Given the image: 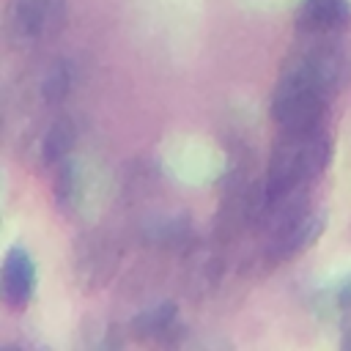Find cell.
Wrapping results in <instances>:
<instances>
[{"label":"cell","mask_w":351,"mask_h":351,"mask_svg":"<svg viewBox=\"0 0 351 351\" xmlns=\"http://www.w3.org/2000/svg\"><path fill=\"white\" fill-rule=\"evenodd\" d=\"M329 159L332 140L326 137L324 126L310 132H280L263 176L266 195H288L307 189L326 170Z\"/></svg>","instance_id":"1"},{"label":"cell","mask_w":351,"mask_h":351,"mask_svg":"<svg viewBox=\"0 0 351 351\" xmlns=\"http://www.w3.org/2000/svg\"><path fill=\"white\" fill-rule=\"evenodd\" d=\"M69 22V0H8L5 41L14 49H38L55 41Z\"/></svg>","instance_id":"2"},{"label":"cell","mask_w":351,"mask_h":351,"mask_svg":"<svg viewBox=\"0 0 351 351\" xmlns=\"http://www.w3.org/2000/svg\"><path fill=\"white\" fill-rule=\"evenodd\" d=\"M329 93L310 85L307 80L282 71L277 77L274 93H271V118L280 126V132H310L324 126Z\"/></svg>","instance_id":"3"},{"label":"cell","mask_w":351,"mask_h":351,"mask_svg":"<svg viewBox=\"0 0 351 351\" xmlns=\"http://www.w3.org/2000/svg\"><path fill=\"white\" fill-rule=\"evenodd\" d=\"M71 261H74V280L80 282V288L93 291L115 277L121 266V244L112 233L93 228L74 241Z\"/></svg>","instance_id":"4"},{"label":"cell","mask_w":351,"mask_h":351,"mask_svg":"<svg viewBox=\"0 0 351 351\" xmlns=\"http://www.w3.org/2000/svg\"><path fill=\"white\" fill-rule=\"evenodd\" d=\"M324 228H326V214L307 208L304 214L293 217L291 222H285L282 228L269 233V241L263 247V258L269 263H285V261L302 255L304 250H310L321 239Z\"/></svg>","instance_id":"5"},{"label":"cell","mask_w":351,"mask_h":351,"mask_svg":"<svg viewBox=\"0 0 351 351\" xmlns=\"http://www.w3.org/2000/svg\"><path fill=\"white\" fill-rule=\"evenodd\" d=\"M0 293H3V302L11 310L27 307V302L36 293V263H33V255L22 244L8 247L5 258H3Z\"/></svg>","instance_id":"6"},{"label":"cell","mask_w":351,"mask_h":351,"mask_svg":"<svg viewBox=\"0 0 351 351\" xmlns=\"http://www.w3.org/2000/svg\"><path fill=\"white\" fill-rule=\"evenodd\" d=\"M351 22L348 0H302L296 8V27L304 36L337 33Z\"/></svg>","instance_id":"7"},{"label":"cell","mask_w":351,"mask_h":351,"mask_svg":"<svg viewBox=\"0 0 351 351\" xmlns=\"http://www.w3.org/2000/svg\"><path fill=\"white\" fill-rule=\"evenodd\" d=\"M140 239L156 250H186L192 239V222L186 214H154L143 219Z\"/></svg>","instance_id":"8"},{"label":"cell","mask_w":351,"mask_h":351,"mask_svg":"<svg viewBox=\"0 0 351 351\" xmlns=\"http://www.w3.org/2000/svg\"><path fill=\"white\" fill-rule=\"evenodd\" d=\"M178 329H181L178 304L170 302V299L140 310L129 321V335L137 337V340H170V337H176Z\"/></svg>","instance_id":"9"},{"label":"cell","mask_w":351,"mask_h":351,"mask_svg":"<svg viewBox=\"0 0 351 351\" xmlns=\"http://www.w3.org/2000/svg\"><path fill=\"white\" fill-rule=\"evenodd\" d=\"M74 145H77V126H74V121L66 118V115L49 121L47 129L41 132L38 148H36L38 165L41 167H58L63 159L71 156Z\"/></svg>","instance_id":"10"},{"label":"cell","mask_w":351,"mask_h":351,"mask_svg":"<svg viewBox=\"0 0 351 351\" xmlns=\"http://www.w3.org/2000/svg\"><path fill=\"white\" fill-rule=\"evenodd\" d=\"M184 252H186V285H189V291L203 293V291L214 288L217 280L222 277V255L214 247L200 244L197 239Z\"/></svg>","instance_id":"11"},{"label":"cell","mask_w":351,"mask_h":351,"mask_svg":"<svg viewBox=\"0 0 351 351\" xmlns=\"http://www.w3.org/2000/svg\"><path fill=\"white\" fill-rule=\"evenodd\" d=\"M82 192H85V181H82V170L80 165L69 156L55 167V181H52V195L55 203L63 214H74L82 203Z\"/></svg>","instance_id":"12"},{"label":"cell","mask_w":351,"mask_h":351,"mask_svg":"<svg viewBox=\"0 0 351 351\" xmlns=\"http://www.w3.org/2000/svg\"><path fill=\"white\" fill-rule=\"evenodd\" d=\"M36 88H38V99L44 104H49V107L66 101L71 88H74V66H71V60L58 58V60L47 63V69L38 74Z\"/></svg>","instance_id":"13"},{"label":"cell","mask_w":351,"mask_h":351,"mask_svg":"<svg viewBox=\"0 0 351 351\" xmlns=\"http://www.w3.org/2000/svg\"><path fill=\"white\" fill-rule=\"evenodd\" d=\"M315 307L324 313V315H343V313H351V274L326 285L318 296H315Z\"/></svg>","instance_id":"14"},{"label":"cell","mask_w":351,"mask_h":351,"mask_svg":"<svg viewBox=\"0 0 351 351\" xmlns=\"http://www.w3.org/2000/svg\"><path fill=\"white\" fill-rule=\"evenodd\" d=\"M340 346L346 348V351H351V324L343 329V337H340Z\"/></svg>","instance_id":"15"}]
</instances>
